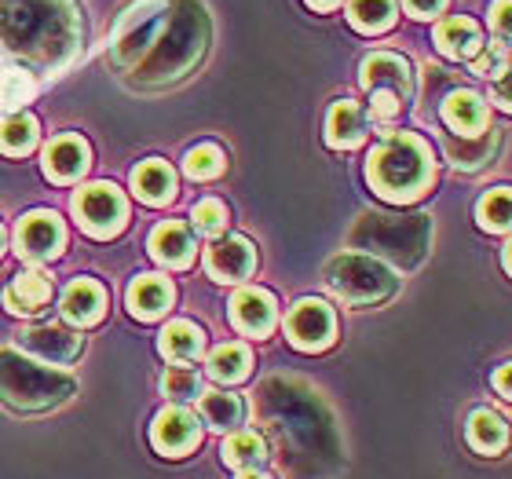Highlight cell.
<instances>
[{
    "mask_svg": "<svg viewBox=\"0 0 512 479\" xmlns=\"http://www.w3.org/2000/svg\"><path fill=\"white\" fill-rule=\"evenodd\" d=\"M52 300V278L44 271H22L8 289H4V308L11 315H37Z\"/></svg>",
    "mask_w": 512,
    "mask_h": 479,
    "instance_id": "ac0fdd59",
    "label": "cell"
},
{
    "mask_svg": "<svg viewBox=\"0 0 512 479\" xmlns=\"http://www.w3.org/2000/svg\"><path fill=\"white\" fill-rule=\"evenodd\" d=\"M256 267V249L238 235L216 238L205 253V271L216 278V282H242V278L253 275Z\"/></svg>",
    "mask_w": 512,
    "mask_h": 479,
    "instance_id": "8fae6325",
    "label": "cell"
},
{
    "mask_svg": "<svg viewBox=\"0 0 512 479\" xmlns=\"http://www.w3.org/2000/svg\"><path fill=\"white\" fill-rule=\"evenodd\" d=\"M326 282L348 304H377V300H388L399 289V278L381 260L363 253L333 256L330 264H326Z\"/></svg>",
    "mask_w": 512,
    "mask_h": 479,
    "instance_id": "5b68a950",
    "label": "cell"
},
{
    "mask_svg": "<svg viewBox=\"0 0 512 479\" xmlns=\"http://www.w3.org/2000/svg\"><path fill=\"white\" fill-rule=\"evenodd\" d=\"M399 110H403V103L392 96V92H374V103H370V114H374V121H395L399 118Z\"/></svg>",
    "mask_w": 512,
    "mask_h": 479,
    "instance_id": "8d00e7d4",
    "label": "cell"
},
{
    "mask_svg": "<svg viewBox=\"0 0 512 479\" xmlns=\"http://www.w3.org/2000/svg\"><path fill=\"white\" fill-rule=\"evenodd\" d=\"M242 414H246V406L238 395H227V392H202V421L216 432H235L242 425Z\"/></svg>",
    "mask_w": 512,
    "mask_h": 479,
    "instance_id": "d4e9b609",
    "label": "cell"
},
{
    "mask_svg": "<svg viewBox=\"0 0 512 479\" xmlns=\"http://www.w3.org/2000/svg\"><path fill=\"white\" fill-rule=\"evenodd\" d=\"M172 308V282L161 275H143L128 286V311L136 319H161Z\"/></svg>",
    "mask_w": 512,
    "mask_h": 479,
    "instance_id": "d6986e66",
    "label": "cell"
},
{
    "mask_svg": "<svg viewBox=\"0 0 512 479\" xmlns=\"http://www.w3.org/2000/svg\"><path fill=\"white\" fill-rule=\"evenodd\" d=\"M161 392L176 399V403H191L202 395V377L191 366H169V373L161 377Z\"/></svg>",
    "mask_w": 512,
    "mask_h": 479,
    "instance_id": "836d02e7",
    "label": "cell"
},
{
    "mask_svg": "<svg viewBox=\"0 0 512 479\" xmlns=\"http://www.w3.org/2000/svg\"><path fill=\"white\" fill-rule=\"evenodd\" d=\"M85 169H88L85 139L59 136L48 143V150H44V172H48L55 183H74L77 176H85Z\"/></svg>",
    "mask_w": 512,
    "mask_h": 479,
    "instance_id": "9a60e30c",
    "label": "cell"
},
{
    "mask_svg": "<svg viewBox=\"0 0 512 479\" xmlns=\"http://www.w3.org/2000/svg\"><path fill=\"white\" fill-rule=\"evenodd\" d=\"M74 395V377H66L55 366L33 362L19 355L15 348L0 352V399L15 410H48Z\"/></svg>",
    "mask_w": 512,
    "mask_h": 479,
    "instance_id": "277c9868",
    "label": "cell"
},
{
    "mask_svg": "<svg viewBox=\"0 0 512 479\" xmlns=\"http://www.w3.org/2000/svg\"><path fill=\"white\" fill-rule=\"evenodd\" d=\"M231 319L242 333H253V337H264V333L275 330L278 308L275 297L267 289H238L235 300H231Z\"/></svg>",
    "mask_w": 512,
    "mask_h": 479,
    "instance_id": "5bb4252c",
    "label": "cell"
},
{
    "mask_svg": "<svg viewBox=\"0 0 512 479\" xmlns=\"http://www.w3.org/2000/svg\"><path fill=\"white\" fill-rule=\"evenodd\" d=\"M180 15H172L165 26L158 30L154 44H150L143 59H139V74H150L154 81H172V77H183V70L202 59L205 52V37H209V22H205V11L191 0H180Z\"/></svg>",
    "mask_w": 512,
    "mask_h": 479,
    "instance_id": "3957f363",
    "label": "cell"
},
{
    "mask_svg": "<svg viewBox=\"0 0 512 479\" xmlns=\"http://www.w3.org/2000/svg\"><path fill=\"white\" fill-rule=\"evenodd\" d=\"M395 0H352L348 4V22L359 33H384L395 22Z\"/></svg>",
    "mask_w": 512,
    "mask_h": 479,
    "instance_id": "484cf974",
    "label": "cell"
},
{
    "mask_svg": "<svg viewBox=\"0 0 512 479\" xmlns=\"http://www.w3.org/2000/svg\"><path fill=\"white\" fill-rule=\"evenodd\" d=\"M74 213H77V220H81V227H85L88 235L110 238L125 227L128 205H125V198H121V191L114 187V183H92V187H85V191H77Z\"/></svg>",
    "mask_w": 512,
    "mask_h": 479,
    "instance_id": "8992f818",
    "label": "cell"
},
{
    "mask_svg": "<svg viewBox=\"0 0 512 479\" xmlns=\"http://www.w3.org/2000/svg\"><path fill=\"white\" fill-rule=\"evenodd\" d=\"M158 348H161V355L172 362H194L205 348V333L198 330V326H191V322L176 319L161 330Z\"/></svg>",
    "mask_w": 512,
    "mask_h": 479,
    "instance_id": "cb8c5ba5",
    "label": "cell"
},
{
    "mask_svg": "<svg viewBox=\"0 0 512 479\" xmlns=\"http://www.w3.org/2000/svg\"><path fill=\"white\" fill-rule=\"evenodd\" d=\"M220 454H224V461L231 469L246 472V469H256V465L267 458V447H264V439L253 436V432H231V436L224 439Z\"/></svg>",
    "mask_w": 512,
    "mask_h": 479,
    "instance_id": "83f0119b",
    "label": "cell"
},
{
    "mask_svg": "<svg viewBox=\"0 0 512 479\" xmlns=\"http://www.w3.org/2000/svg\"><path fill=\"white\" fill-rule=\"evenodd\" d=\"M509 8L512 0H498L494 4V30H498V44L502 48H509Z\"/></svg>",
    "mask_w": 512,
    "mask_h": 479,
    "instance_id": "74e56055",
    "label": "cell"
},
{
    "mask_svg": "<svg viewBox=\"0 0 512 479\" xmlns=\"http://www.w3.org/2000/svg\"><path fill=\"white\" fill-rule=\"evenodd\" d=\"M194 227L202 231V235H213L220 238L227 227V209L216 198H205V202L194 205Z\"/></svg>",
    "mask_w": 512,
    "mask_h": 479,
    "instance_id": "d590c367",
    "label": "cell"
},
{
    "mask_svg": "<svg viewBox=\"0 0 512 479\" xmlns=\"http://www.w3.org/2000/svg\"><path fill=\"white\" fill-rule=\"evenodd\" d=\"M436 44H439V52L447 55V59H476V55H480V48H483V33L472 19L458 15V19L439 22V26H436Z\"/></svg>",
    "mask_w": 512,
    "mask_h": 479,
    "instance_id": "ffe728a7",
    "label": "cell"
},
{
    "mask_svg": "<svg viewBox=\"0 0 512 479\" xmlns=\"http://www.w3.org/2000/svg\"><path fill=\"white\" fill-rule=\"evenodd\" d=\"M63 242H66V231H63V220L55 213H30L26 220L19 224L15 231V253L22 260H30V264H48L55 256L63 253Z\"/></svg>",
    "mask_w": 512,
    "mask_h": 479,
    "instance_id": "52a82bcc",
    "label": "cell"
},
{
    "mask_svg": "<svg viewBox=\"0 0 512 479\" xmlns=\"http://www.w3.org/2000/svg\"><path fill=\"white\" fill-rule=\"evenodd\" d=\"M443 4H447V0H406V8L414 11L417 19H432V15H439Z\"/></svg>",
    "mask_w": 512,
    "mask_h": 479,
    "instance_id": "f35d334b",
    "label": "cell"
},
{
    "mask_svg": "<svg viewBox=\"0 0 512 479\" xmlns=\"http://www.w3.org/2000/svg\"><path fill=\"white\" fill-rule=\"evenodd\" d=\"M238 479H267V476H264V472H256V469H246Z\"/></svg>",
    "mask_w": 512,
    "mask_h": 479,
    "instance_id": "7bdbcfd3",
    "label": "cell"
},
{
    "mask_svg": "<svg viewBox=\"0 0 512 479\" xmlns=\"http://www.w3.org/2000/svg\"><path fill=\"white\" fill-rule=\"evenodd\" d=\"M37 147V121L30 118V114H11V118L0 121V150L4 154H30V150Z\"/></svg>",
    "mask_w": 512,
    "mask_h": 479,
    "instance_id": "f546056e",
    "label": "cell"
},
{
    "mask_svg": "<svg viewBox=\"0 0 512 479\" xmlns=\"http://www.w3.org/2000/svg\"><path fill=\"white\" fill-rule=\"evenodd\" d=\"M19 348L22 352L37 355L44 366H66V362H74L81 355V337L63 326H33L19 337Z\"/></svg>",
    "mask_w": 512,
    "mask_h": 479,
    "instance_id": "7c38bea8",
    "label": "cell"
},
{
    "mask_svg": "<svg viewBox=\"0 0 512 479\" xmlns=\"http://www.w3.org/2000/svg\"><path fill=\"white\" fill-rule=\"evenodd\" d=\"M443 121L461 139L480 136V132H487V103L476 92H450L443 103Z\"/></svg>",
    "mask_w": 512,
    "mask_h": 479,
    "instance_id": "e0dca14e",
    "label": "cell"
},
{
    "mask_svg": "<svg viewBox=\"0 0 512 479\" xmlns=\"http://www.w3.org/2000/svg\"><path fill=\"white\" fill-rule=\"evenodd\" d=\"M37 85L26 70H0V110H22L33 99Z\"/></svg>",
    "mask_w": 512,
    "mask_h": 479,
    "instance_id": "1f68e13d",
    "label": "cell"
},
{
    "mask_svg": "<svg viewBox=\"0 0 512 479\" xmlns=\"http://www.w3.org/2000/svg\"><path fill=\"white\" fill-rule=\"evenodd\" d=\"M150 253L165 267H187L194 260V235L183 224H158L150 235Z\"/></svg>",
    "mask_w": 512,
    "mask_h": 479,
    "instance_id": "44dd1931",
    "label": "cell"
},
{
    "mask_svg": "<svg viewBox=\"0 0 512 479\" xmlns=\"http://www.w3.org/2000/svg\"><path fill=\"white\" fill-rule=\"evenodd\" d=\"M198 417L191 410H183V406H165L158 417H154V425H150V443L161 450V454H169V458H180L187 450H194L198 443Z\"/></svg>",
    "mask_w": 512,
    "mask_h": 479,
    "instance_id": "30bf717a",
    "label": "cell"
},
{
    "mask_svg": "<svg viewBox=\"0 0 512 479\" xmlns=\"http://www.w3.org/2000/svg\"><path fill=\"white\" fill-rule=\"evenodd\" d=\"M494 92H498V103H502V107H509V70L494 77Z\"/></svg>",
    "mask_w": 512,
    "mask_h": 479,
    "instance_id": "ab89813d",
    "label": "cell"
},
{
    "mask_svg": "<svg viewBox=\"0 0 512 479\" xmlns=\"http://www.w3.org/2000/svg\"><path fill=\"white\" fill-rule=\"evenodd\" d=\"M494 132H480V136H469V139H447V154L450 161L458 165V169H480L483 161L491 158V150H494Z\"/></svg>",
    "mask_w": 512,
    "mask_h": 479,
    "instance_id": "4dcf8cb0",
    "label": "cell"
},
{
    "mask_svg": "<svg viewBox=\"0 0 512 479\" xmlns=\"http://www.w3.org/2000/svg\"><path fill=\"white\" fill-rule=\"evenodd\" d=\"M363 85L370 92H392L399 103L414 96V74H410V63L403 55L392 52H377L363 63Z\"/></svg>",
    "mask_w": 512,
    "mask_h": 479,
    "instance_id": "4fadbf2b",
    "label": "cell"
},
{
    "mask_svg": "<svg viewBox=\"0 0 512 479\" xmlns=\"http://www.w3.org/2000/svg\"><path fill=\"white\" fill-rule=\"evenodd\" d=\"M183 172H187L191 180H213V176L224 172V150L216 147V143H202V147L187 150Z\"/></svg>",
    "mask_w": 512,
    "mask_h": 479,
    "instance_id": "d6a6232c",
    "label": "cell"
},
{
    "mask_svg": "<svg viewBox=\"0 0 512 479\" xmlns=\"http://www.w3.org/2000/svg\"><path fill=\"white\" fill-rule=\"evenodd\" d=\"M494 384H498V392H502V399H509V366H502V370L494 373Z\"/></svg>",
    "mask_w": 512,
    "mask_h": 479,
    "instance_id": "60d3db41",
    "label": "cell"
},
{
    "mask_svg": "<svg viewBox=\"0 0 512 479\" xmlns=\"http://www.w3.org/2000/svg\"><path fill=\"white\" fill-rule=\"evenodd\" d=\"M326 139L330 147L337 150H352L366 139V114L359 110V103L344 99V103H333L330 118H326Z\"/></svg>",
    "mask_w": 512,
    "mask_h": 479,
    "instance_id": "7402d4cb",
    "label": "cell"
},
{
    "mask_svg": "<svg viewBox=\"0 0 512 479\" xmlns=\"http://www.w3.org/2000/svg\"><path fill=\"white\" fill-rule=\"evenodd\" d=\"M249 373V348L246 344H220L209 355V377L220 384H235Z\"/></svg>",
    "mask_w": 512,
    "mask_h": 479,
    "instance_id": "f1b7e54d",
    "label": "cell"
},
{
    "mask_svg": "<svg viewBox=\"0 0 512 479\" xmlns=\"http://www.w3.org/2000/svg\"><path fill=\"white\" fill-rule=\"evenodd\" d=\"M311 8H319V11H330V8H337V4H341V0H308Z\"/></svg>",
    "mask_w": 512,
    "mask_h": 479,
    "instance_id": "b9f144b4",
    "label": "cell"
},
{
    "mask_svg": "<svg viewBox=\"0 0 512 479\" xmlns=\"http://www.w3.org/2000/svg\"><path fill=\"white\" fill-rule=\"evenodd\" d=\"M476 216H480V224L487 227V231H509V191L498 187V191L483 194Z\"/></svg>",
    "mask_w": 512,
    "mask_h": 479,
    "instance_id": "e575fe53",
    "label": "cell"
},
{
    "mask_svg": "<svg viewBox=\"0 0 512 479\" xmlns=\"http://www.w3.org/2000/svg\"><path fill=\"white\" fill-rule=\"evenodd\" d=\"M333 311L330 304H322V300H300L297 308L289 311L286 319V333H289V344L300 348V352H322L326 344L333 341Z\"/></svg>",
    "mask_w": 512,
    "mask_h": 479,
    "instance_id": "ba28073f",
    "label": "cell"
},
{
    "mask_svg": "<svg viewBox=\"0 0 512 479\" xmlns=\"http://www.w3.org/2000/svg\"><path fill=\"white\" fill-rule=\"evenodd\" d=\"M469 443L476 450H483V454H498V450L509 443V428H505L502 417L491 414V410H476V414L469 417Z\"/></svg>",
    "mask_w": 512,
    "mask_h": 479,
    "instance_id": "4316f807",
    "label": "cell"
},
{
    "mask_svg": "<svg viewBox=\"0 0 512 479\" xmlns=\"http://www.w3.org/2000/svg\"><path fill=\"white\" fill-rule=\"evenodd\" d=\"M165 19H169V4H161V0H147L136 11H128L125 26L118 33V44H114V55H118L121 63L125 59H143V52L154 44Z\"/></svg>",
    "mask_w": 512,
    "mask_h": 479,
    "instance_id": "9c48e42d",
    "label": "cell"
},
{
    "mask_svg": "<svg viewBox=\"0 0 512 479\" xmlns=\"http://www.w3.org/2000/svg\"><path fill=\"white\" fill-rule=\"evenodd\" d=\"M366 176L388 202H414L428 191L436 172H432V154L421 139L410 132H392L366 158Z\"/></svg>",
    "mask_w": 512,
    "mask_h": 479,
    "instance_id": "7a4b0ae2",
    "label": "cell"
},
{
    "mask_svg": "<svg viewBox=\"0 0 512 479\" xmlns=\"http://www.w3.org/2000/svg\"><path fill=\"white\" fill-rule=\"evenodd\" d=\"M0 41L26 63L63 66L81 44L74 0H0Z\"/></svg>",
    "mask_w": 512,
    "mask_h": 479,
    "instance_id": "6da1fadb",
    "label": "cell"
},
{
    "mask_svg": "<svg viewBox=\"0 0 512 479\" xmlns=\"http://www.w3.org/2000/svg\"><path fill=\"white\" fill-rule=\"evenodd\" d=\"M132 191L147 205L172 202V194H176V172H172L165 161H143V165L132 172Z\"/></svg>",
    "mask_w": 512,
    "mask_h": 479,
    "instance_id": "603a6c76",
    "label": "cell"
},
{
    "mask_svg": "<svg viewBox=\"0 0 512 479\" xmlns=\"http://www.w3.org/2000/svg\"><path fill=\"white\" fill-rule=\"evenodd\" d=\"M103 308H107V293L99 282L92 278H77L70 282L63 293V319L74 322V326H92V322L103 319Z\"/></svg>",
    "mask_w": 512,
    "mask_h": 479,
    "instance_id": "2e32d148",
    "label": "cell"
},
{
    "mask_svg": "<svg viewBox=\"0 0 512 479\" xmlns=\"http://www.w3.org/2000/svg\"><path fill=\"white\" fill-rule=\"evenodd\" d=\"M0 253H4V227H0Z\"/></svg>",
    "mask_w": 512,
    "mask_h": 479,
    "instance_id": "ee69618b",
    "label": "cell"
}]
</instances>
